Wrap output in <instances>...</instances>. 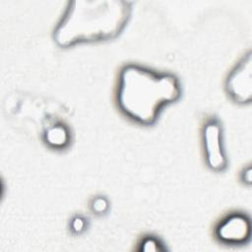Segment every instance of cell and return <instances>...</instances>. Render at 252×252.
Listing matches in <instances>:
<instances>
[{
	"mask_svg": "<svg viewBox=\"0 0 252 252\" xmlns=\"http://www.w3.org/2000/svg\"><path fill=\"white\" fill-rule=\"evenodd\" d=\"M87 220L81 216V215H76L75 217L72 218L71 221H70V224H69V227H70V230L73 234H81L82 232H84L87 228Z\"/></svg>",
	"mask_w": 252,
	"mask_h": 252,
	"instance_id": "9c48e42d",
	"label": "cell"
},
{
	"mask_svg": "<svg viewBox=\"0 0 252 252\" xmlns=\"http://www.w3.org/2000/svg\"><path fill=\"white\" fill-rule=\"evenodd\" d=\"M68 5L53 34L61 47L116 37L132 10L125 1H74Z\"/></svg>",
	"mask_w": 252,
	"mask_h": 252,
	"instance_id": "7a4b0ae2",
	"label": "cell"
},
{
	"mask_svg": "<svg viewBox=\"0 0 252 252\" xmlns=\"http://www.w3.org/2000/svg\"><path fill=\"white\" fill-rule=\"evenodd\" d=\"M181 95L178 78L138 65H124L118 75L116 103L128 119L145 126L156 122L162 109Z\"/></svg>",
	"mask_w": 252,
	"mask_h": 252,
	"instance_id": "6da1fadb",
	"label": "cell"
},
{
	"mask_svg": "<svg viewBox=\"0 0 252 252\" xmlns=\"http://www.w3.org/2000/svg\"><path fill=\"white\" fill-rule=\"evenodd\" d=\"M164 249L165 247L163 246V243L152 234L144 236L139 243V250L143 251H161Z\"/></svg>",
	"mask_w": 252,
	"mask_h": 252,
	"instance_id": "52a82bcc",
	"label": "cell"
},
{
	"mask_svg": "<svg viewBox=\"0 0 252 252\" xmlns=\"http://www.w3.org/2000/svg\"><path fill=\"white\" fill-rule=\"evenodd\" d=\"M241 180L247 184L251 183V167L247 166L241 173Z\"/></svg>",
	"mask_w": 252,
	"mask_h": 252,
	"instance_id": "30bf717a",
	"label": "cell"
},
{
	"mask_svg": "<svg viewBox=\"0 0 252 252\" xmlns=\"http://www.w3.org/2000/svg\"><path fill=\"white\" fill-rule=\"evenodd\" d=\"M43 141L53 150H63L71 142L70 129L61 122L50 125L44 130Z\"/></svg>",
	"mask_w": 252,
	"mask_h": 252,
	"instance_id": "8992f818",
	"label": "cell"
},
{
	"mask_svg": "<svg viewBox=\"0 0 252 252\" xmlns=\"http://www.w3.org/2000/svg\"><path fill=\"white\" fill-rule=\"evenodd\" d=\"M252 66L250 50L234 65L225 81L227 94L237 103H249L252 95Z\"/></svg>",
	"mask_w": 252,
	"mask_h": 252,
	"instance_id": "5b68a950",
	"label": "cell"
},
{
	"mask_svg": "<svg viewBox=\"0 0 252 252\" xmlns=\"http://www.w3.org/2000/svg\"><path fill=\"white\" fill-rule=\"evenodd\" d=\"M202 143L207 165L214 171L224 170L227 158L222 144V129L218 118L206 120L202 128Z\"/></svg>",
	"mask_w": 252,
	"mask_h": 252,
	"instance_id": "3957f363",
	"label": "cell"
},
{
	"mask_svg": "<svg viewBox=\"0 0 252 252\" xmlns=\"http://www.w3.org/2000/svg\"><path fill=\"white\" fill-rule=\"evenodd\" d=\"M215 236L225 245H243L251 237L250 218L242 212L229 213L215 227Z\"/></svg>",
	"mask_w": 252,
	"mask_h": 252,
	"instance_id": "277c9868",
	"label": "cell"
},
{
	"mask_svg": "<svg viewBox=\"0 0 252 252\" xmlns=\"http://www.w3.org/2000/svg\"><path fill=\"white\" fill-rule=\"evenodd\" d=\"M108 208H109L108 200L103 196H97L94 198L91 202V209L94 212V214H96V215L105 214Z\"/></svg>",
	"mask_w": 252,
	"mask_h": 252,
	"instance_id": "ba28073f",
	"label": "cell"
}]
</instances>
